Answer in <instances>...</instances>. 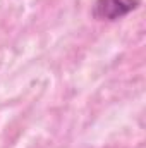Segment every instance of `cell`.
<instances>
[{
    "label": "cell",
    "instance_id": "6da1fadb",
    "mask_svg": "<svg viewBox=\"0 0 146 148\" xmlns=\"http://www.w3.org/2000/svg\"><path fill=\"white\" fill-rule=\"evenodd\" d=\"M139 7V0H95L93 3V17L98 21L113 23Z\"/></svg>",
    "mask_w": 146,
    "mask_h": 148
}]
</instances>
